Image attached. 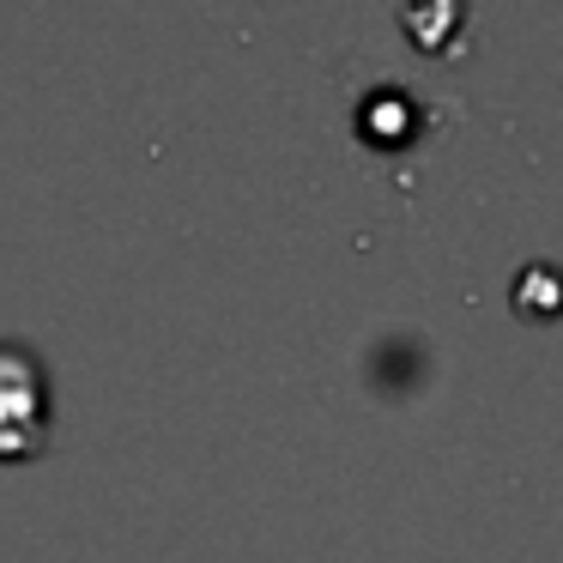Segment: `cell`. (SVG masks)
<instances>
[{
	"label": "cell",
	"instance_id": "1",
	"mask_svg": "<svg viewBox=\"0 0 563 563\" xmlns=\"http://www.w3.org/2000/svg\"><path fill=\"white\" fill-rule=\"evenodd\" d=\"M49 449V376L37 352L0 340V461H31Z\"/></svg>",
	"mask_w": 563,
	"mask_h": 563
}]
</instances>
